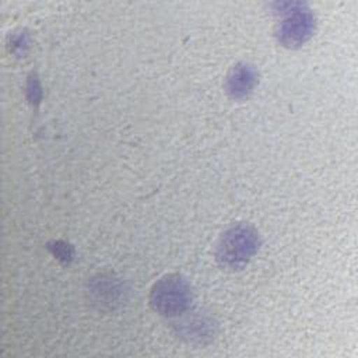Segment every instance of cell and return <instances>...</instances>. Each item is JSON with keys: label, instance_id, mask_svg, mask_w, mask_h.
I'll list each match as a JSON object with an SVG mask.
<instances>
[{"label": "cell", "instance_id": "cell-4", "mask_svg": "<svg viewBox=\"0 0 358 358\" xmlns=\"http://www.w3.org/2000/svg\"><path fill=\"white\" fill-rule=\"evenodd\" d=\"M257 80L259 74L255 66L249 63H238L228 73L225 88L232 98L242 99L253 92L257 85Z\"/></svg>", "mask_w": 358, "mask_h": 358}, {"label": "cell", "instance_id": "cell-3", "mask_svg": "<svg viewBox=\"0 0 358 358\" xmlns=\"http://www.w3.org/2000/svg\"><path fill=\"white\" fill-rule=\"evenodd\" d=\"M285 17L278 25V42L287 48L303 45L315 31V17L302 3H282L278 6Z\"/></svg>", "mask_w": 358, "mask_h": 358}, {"label": "cell", "instance_id": "cell-2", "mask_svg": "<svg viewBox=\"0 0 358 358\" xmlns=\"http://www.w3.org/2000/svg\"><path fill=\"white\" fill-rule=\"evenodd\" d=\"M193 301L189 281L180 274H166L159 278L150 292V303L155 312L166 317L186 313Z\"/></svg>", "mask_w": 358, "mask_h": 358}, {"label": "cell", "instance_id": "cell-7", "mask_svg": "<svg viewBox=\"0 0 358 358\" xmlns=\"http://www.w3.org/2000/svg\"><path fill=\"white\" fill-rule=\"evenodd\" d=\"M28 95H29V99L34 102H39L41 99V95H42V91H41V85H39V81L38 78L34 76V77H29V81H28Z\"/></svg>", "mask_w": 358, "mask_h": 358}, {"label": "cell", "instance_id": "cell-6", "mask_svg": "<svg viewBox=\"0 0 358 358\" xmlns=\"http://www.w3.org/2000/svg\"><path fill=\"white\" fill-rule=\"evenodd\" d=\"M53 253L62 259V260H70L73 256V249L70 245H66L63 242H55V246H50Z\"/></svg>", "mask_w": 358, "mask_h": 358}, {"label": "cell", "instance_id": "cell-1", "mask_svg": "<svg viewBox=\"0 0 358 358\" xmlns=\"http://www.w3.org/2000/svg\"><path fill=\"white\" fill-rule=\"evenodd\" d=\"M259 245V232L252 225L236 224L221 235L217 245V260L225 268L239 270L257 253Z\"/></svg>", "mask_w": 358, "mask_h": 358}, {"label": "cell", "instance_id": "cell-5", "mask_svg": "<svg viewBox=\"0 0 358 358\" xmlns=\"http://www.w3.org/2000/svg\"><path fill=\"white\" fill-rule=\"evenodd\" d=\"M176 324L179 334L189 341L204 343L215 334V323L206 315H192Z\"/></svg>", "mask_w": 358, "mask_h": 358}]
</instances>
